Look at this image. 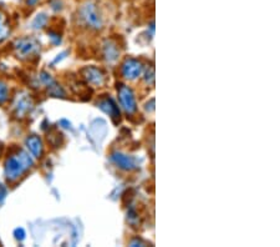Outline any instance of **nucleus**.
Instances as JSON below:
<instances>
[{"mask_svg":"<svg viewBox=\"0 0 280 247\" xmlns=\"http://www.w3.org/2000/svg\"><path fill=\"white\" fill-rule=\"evenodd\" d=\"M33 159L29 156L28 152L20 150L18 154L11 155L6 159L5 164H4L5 178L11 183L19 180L24 175V173H26L33 166Z\"/></svg>","mask_w":280,"mask_h":247,"instance_id":"1","label":"nucleus"},{"mask_svg":"<svg viewBox=\"0 0 280 247\" xmlns=\"http://www.w3.org/2000/svg\"><path fill=\"white\" fill-rule=\"evenodd\" d=\"M80 14H81V18H83V20L85 21V24L89 28L100 30L103 26L102 15L100 14V10H98L97 5L95 3H91V1L86 3L80 10Z\"/></svg>","mask_w":280,"mask_h":247,"instance_id":"2","label":"nucleus"},{"mask_svg":"<svg viewBox=\"0 0 280 247\" xmlns=\"http://www.w3.org/2000/svg\"><path fill=\"white\" fill-rule=\"evenodd\" d=\"M14 48L16 50V54L20 58H26L30 57V55L35 54L40 49V45L36 41V39L34 38H23L16 40V43L14 44Z\"/></svg>","mask_w":280,"mask_h":247,"instance_id":"3","label":"nucleus"},{"mask_svg":"<svg viewBox=\"0 0 280 247\" xmlns=\"http://www.w3.org/2000/svg\"><path fill=\"white\" fill-rule=\"evenodd\" d=\"M118 99H120V103H121L122 108L125 109L127 114H134L137 110V103L136 98H135V94L129 86L126 85H120L118 88Z\"/></svg>","mask_w":280,"mask_h":247,"instance_id":"4","label":"nucleus"},{"mask_svg":"<svg viewBox=\"0 0 280 247\" xmlns=\"http://www.w3.org/2000/svg\"><path fill=\"white\" fill-rule=\"evenodd\" d=\"M110 159L113 164L117 165L120 169H124V170L131 171L139 168L137 160L135 159V157L129 156V155H125L122 154V152H113V154L110 156Z\"/></svg>","mask_w":280,"mask_h":247,"instance_id":"5","label":"nucleus"},{"mask_svg":"<svg viewBox=\"0 0 280 247\" xmlns=\"http://www.w3.org/2000/svg\"><path fill=\"white\" fill-rule=\"evenodd\" d=\"M142 72V64L136 59H127L122 65V75L126 79L134 80Z\"/></svg>","mask_w":280,"mask_h":247,"instance_id":"6","label":"nucleus"},{"mask_svg":"<svg viewBox=\"0 0 280 247\" xmlns=\"http://www.w3.org/2000/svg\"><path fill=\"white\" fill-rule=\"evenodd\" d=\"M14 108L16 110V115L18 118H23L25 114H28L29 111L33 109V100H31L30 96L28 95H20L16 98L15 104H14Z\"/></svg>","mask_w":280,"mask_h":247,"instance_id":"7","label":"nucleus"},{"mask_svg":"<svg viewBox=\"0 0 280 247\" xmlns=\"http://www.w3.org/2000/svg\"><path fill=\"white\" fill-rule=\"evenodd\" d=\"M84 76H85V79L89 82H91L93 85H102L103 81H105V76H103L102 71L93 66L85 67L84 69Z\"/></svg>","mask_w":280,"mask_h":247,"instance_id":"8","label":"nucleus"},{"mask_svg":"<svg viewBox=\"0 0 280 247\" xmlns=\"http://www.w3.org/2000/svg\"><path fill=\"white\" fill-rule=\"evenodd\" d=\"M26 147L29 149V151L31 152V155L35 157H40L43 154V141L39 136L35 135H31L28 139L25 140Z\"/></svg>","mask_w":280,"mask_h":247,"instance_id":"9","label":"nucleus"},{"mask_svg":"<svg viewBox=\"0 0 280 247\" xmlns=\"http://www.w3.org/2000/svg\"><path fill=\"white\" fill-rule=\"evenodd\" d=\"M98 108H100L101 110L105 111L106 114H108L111 118L120 119V110H118V106L116 105V103L111 98L100 101V103H98Z\"/></svg>","mask_w":280,"mask_h":247,"instance_id":"10","label":"nucleus"},{"mask_svg":"<svg viewBox=\"0 0 280 247\" xmlns=\"http://www.w3.org/2000/svg\"><path fill=\"white\" fill-rule=\"evenodd\" d=\"M9 33H10V28L6 23V16L0 11V43L8 38Z\"/></svg>","mask_w":280,"mask_h":247,"instance_id":"11","label":"nucleus"},{"mask_svg":"<svg viewBox=\"0 0 280 247\" xmlns=\"http://www.w3.org/2000/svg\"><path fill=\"white\" fill-rule=\"evenodd\" d=\"M47 23V14H39L36 15V18L34 19L33 26L34 29H43Z\"/></svg>","mask_w":280,"mask_h":247,"instance_id":"12","label":"nucleus"},{"mask_svg":"<svg viewBox=\"0 0 280 247\" xmlns=\"http://www.w3.org/2000/svg\"><path fill=\"white\" fill-rule=\"evenodd\" d=\"M9 96V89L4 81H0V104L5 103L8 100Z\"/></svg>","mask_w":280,"mask_h":247,"instance_id":"13","label":"nucleus"},{"mask_svg":"<svg viewBox=\"0 0 280 247\" xmlns=\"http://www.w3.org/2000/svg\"><path fill=\"white\" fill-rule=\"evenodd\" d=\"M106 58L111 62L117 58V49H116L115 45H107L106 47Z\"/></svg>","mask_w":280,"mask_h":247,"instance_id":"14","label":"nucleus"},{"mask_svg":"<svg viewBox=\"0 0 280 247\" xmlns=\"http://www.w3.org/2000/svg\"><path fill=\"white\" fill-rule=\"evenodd\" d=\"M14 236H15V239L19 240V241H23V240L25 239V231H24L23 229H16L15 231H14Z\"/></svg>","mask_w":280,"mask_h":247,"instance_id":"15","label":"nucleus"},{"mask_svg":"<svg viewBox=\"0 0 280 247\" xmlns=\"http://www.w3.org/2000/svg\"><path fill=\"white\" fill-rule=\"evenodd\" d=\"M6 193H8V190H6V187L3 184L0 183V202L6 197Z\"/></svg>","mask_w":280,"mask_h":247,"instance_id":"16","label":"nucleus"},{"mask_svg":"<svg viewBox=\"0 0 280 247\" xmlns=\"http://www.w3.org/2000/svg\"><path fill=\"white\" fill-rule=\"evenodd\" d=\"M49 36H50V40H51L55 45L60 44V41H61L60 35H57V34H55V33H50Z\"/></svg>","mask_w":280,"mask_h":247,"instance_id":"17","label":"nucleus"},{"mask_svg":"<svg viewBox=\"0 0 280 247\" xmlns=\"http://www.w3.org/2000/svg\"><path fill=\"white\" fill-rule=\"evenodd\" d=\"M36 1H38V0H28V4H29V5H34Z\"/></svg>","mask_w":280,"mask_h":247,"instance_id":"18","label":"nucleus"}]
</instances>
